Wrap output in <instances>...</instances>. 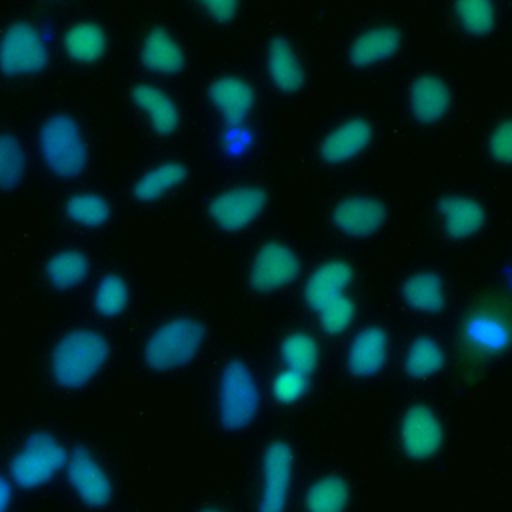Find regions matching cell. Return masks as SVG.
I'll return each mask as SVG.
<instances>
[{
	"instance_id": "cell-5",
	"label": "cell",
	"mask_w": 512,
	"mask_h": 512,
	"mask_svg": "<svg viewBox=\"0 0 512 512\" xmlns=\"http://www.w3.org/2000/svg\"><path fill=\"white\" fill-rule=\"evenodd\" d=\"M66 462L60 442L48 432H34L22 450L12 458L10 472L22 488H36L48 482Z\"/></svg>"
},
{
	"instance_id": "cell-20",
	"label": "cell",
	"mask_w": 512,
	"mask_h": 512,
	"mask_svg": "<svg viewBox=\"0 0 512 512\" xmlns=\"http://www.w3.org/2000/svg\"><path fill=\"white\" fill-rule=\"evenodd\" d=\"M440 214L446 232L458 240L476 234L484 224L482 204L468 196H444L440 200Z\"/></svg>"
},
{
	"instance_id": "cell-19",
	"label": "cell",
	"mask_w": 512,
	"mask_h": 512,
	"mask_svg": "<svg viewBox=\"0 0 512 512\" xmlns=\"http://www.w3.org/2000/svg\"><path fill=\"white\" fill-rule=\"evenodd\" d=\"M402 44V32L396 26H376L362 32L350 44L348 58L356 66H370L390 58Z\"/></svg>"
},
{
	"instance_id": "cell-1",
	"label": "cell",
	"mask_w": 512,
	"mask_h": 512,
	"mask_svg": "<svg viewBox=\"0 0 512 512\" xmlns=\"http://www.w3.org/2000/svg\"><path fill=\"white\" fill-rule=\"evenodd\" d=\"M108 342L94 330H72L52 352V374L60 386H84L106 362Z\"/></svg>"
},
{
	"instance_id": "cell-37",
	"label": "cell",
	"mask_w": 512,
	"mask_h": 512,
	"mask_svg": "<svg viewBox=\"0 0 512 512\" xmlns=\"http://www.w3.org/2000/svg\"><path fill=\"white\" fill-rule=\"evenodd\" d=\"M490 150L492 154L500 160V162H508L510 160V122H502L492 138H490Z\"/></svg>"
},
{
	"instance_id": "cell-31",
	"label": "cell",
	"mask_w": 512,
	"mask_h": 512,
	"mask_svg": "<svg viewBox=\"0 0 512 512\" xmlns=\"http://www.w3.org/2000/svg\"><path fill=\"white\" fill-rule=\"evenodd\" d=\"M66 214L82 226H102L110 218V206L98 194H76L66 202Z\"/></svg>"
},
{
	"instance_id": "cell-12",
	"label": "cell",
	"mask_w": 512,
	"mask_h": 512,
	"mask_svg": "<svg viewBox=\"0 0 512 512\" xmlns=\"http://www.w3.org/2000/svg\"><path fill=\"white\" fill-rule=\"evenodd\" d=\"M462 338L476 352L498 354L506 350L510 340L508 320L494 308H476L462 324Z\"/></svg>"
},
{
	"instance_id": "cell-21",
	"label": "cell",
	"mask_w": 512,
	"mask_h": 512,
	"mask_svg": "<svg viewBox=\"0 0 512 512\" xmlns=\"http://www.w3.org/2000/svg\"><path fill=\"white\" fill-rule=\"evenodd\" d=\"M142 64L154 72L172 74L184 66V52L174 36L164 28H154L140 50Z\"/></svg>"
},
{
	"instance_id": "cell-8",
	"label": "cell",
	"mask_w": 512,
	"mask_h": 512,
	"mask_svg": "<svg viewBox=\"0 0 512 512\" xmlns=\"http://www.w3.org/2000/svg\"><path fill=\"white\" fill-rule=\"evenodd\" d=\"M266 206V192L256 186H238L214 196L208 204L212 220L224 230L248 226Z\"/></svg>"
},
{
	"instance_id": "cell-33",
	"label": "cell",
	"mask_w": 512,
	"mask_h": 512,
	"mask_svg": "<svg viewBox=\"0 0 512 512\" xmlns=\"http://www.w3.org/2000/svg\"><path fill=\"white\" fill-rule=\"evenodd\" d=\"M128 304V286L116 274H106L94 294V306L102 316H116Z\"/></svg>"
},
{
	"instance_id": "cell-28",
	"label": "cell",
	"mask_w": 512,
	"mask_h": 512,
	"mask_svg": "<svg viewBox=\"0 0 512 512\" xmlns=\"http://www.w3.org/2000/svg\"><path fill=\"white\" fill-rule=\"evenodd\" d=\"M88 274V260L78 250H64L52 256L46 264V276L56 288H70L84 280Z\"/></svg>"
},
{
	"instance_id": "cell-11",
	"label": "cell",
	"mask_w": 512,
	"mask_h": 512,
	"mask_svg": "<svg viewBox=\"0 0 512 512\" xmlns=\"http://www.w3.org/2000/svg\"><path fill=\"white\" fill-rule=\"evenodd\" d=\"M400 440L404 450L416 460L436 454L442 444V426L436 414L424 404L412 406L402 418Z\"/></svg>"
},
{
	"instance_id": "cell-34",
	"label": "cell",
	"mask_w": 512,
	"mask_h": 512,
	"mask_svg": "<svg viewBox=\"0 0 512 512\" xmlns=\"http://www.w3.org/2000/svg\"><path fill=\"white\" fill-rule=\"evenodd\" d=\"M462 28L470 34H488L494 26V6L486 0H466L454 4Z\"/></svg>"
},
{
	"instance_id": "cell-23",
	"label": "cell",
	"mask_w": 512,
	"mask_h": 512,
	"mask_svg": "<svg viewBox=\"0 0 512 512\" xmlns=\"http://www.w3.org/2000/svg\"><path fill=\"white\" fill-rule=\"evenodd\" d=\"M268 74L282 92H296L304 84V70L286 38H274L270 42Z\"/></svg>"
},
{
	"instance_id": "cell-26",
	"label": "cell",
	"mask_w": 512,
	"mask_h": 512,
	"mask_svg": "<svg viewBox=\"0 0 512 512\" xmlns=\"http://www.w3.org/2000/svg\"><path fill=\"white\" fill-rule=\"evenodd\" d=\"M66 52L76 62H94L104 54L106 36L100 26L92 22H80L66 32Z\"/></svg>"
},
{
	"instance_id": "cell-15",
	"label": "cell",
	"mask_w": 512,
	"mask_h": 512,
	"mask_svg": "<svg viewBox=\"0 0 512 512\" xmlns=\"http://www.w3.org/2000/svg\"><path fill=\"white\" fill-rule=\"evenodd\" d=\"M208 96L230 126L240 124L254 104L252 86L238 76H224L214 80L208 88Z\"/></svg>"
},
{
	"instance_id": "cell-6",
	"label": "cell",
	"mask_w": 512,
	"mask_h": 512,
	"mask_svg": "<svg viewBox=\"0 0 512 512\" xmlns=\"http://www.w3.org/2000/svg\"><path fill=\"white\" fill-rule=\"evenodd\" d=\"M48 50L40 34L24 24H12L0 40V68L6 74H30L44 68Z\"/></svg>"
},
{
	"instance_id": "cell-16",
	"label": "cell",
	"mask_w": 512,
	"mask_h": 512,
	"mask_svg": "<svg viewBox=\"0 0 512 512\" xmlns=\"http://www.w3.org/2000/svg\"><path fill=\"white\" fill-rule=\"evenodd\" d=\"M372 140V124L364 118H352L328 132L322 140L320 154L326 162H344L356 156Z\"/></svg>"
},
{
	"instance_id": "cell-24",
	"label": "cell",
	"mask_w": 512,
	"mask_h": 512,
	"mask_svg": "<svg viewBox=\"0 0 512 512\" xmlns=\"http://www.w3.org/2000/svg\"><path fill=\"white\" fill-rule=\"evenodd\" d=\"M402 298L420 312H438L444 308L442 280L432 272H416L404 280Z\"/></svg>"
},
{
	"instance_id": "cell-3",
	"label": "cell",
	"mask_w": 512,
	"mask_h": 512,
	"mask_svg": "<svg viewBox=\"0 0 512 512\" xmlns=\"http://www.w3.org/2000/svg\"><path fill=\"white\" fill-rule=\"evenodd\" d=\"M40 148L50 170L64 178L78 176L88 160L82 132L66 114H56L44 122L40 130Z\"/></svg>"
},
{
	"instance_id": "cell-4",
	"label": "cell",
	"mask_w": 512,
	"mask_h": 512,
	"mask_svg": "<svg viewBox=\"0 0 512 512\" xmlns=\"http://www.w3.org/2000/svg\"><path fill=\"white\" fill-rule=\"evenodd\" d=\"M258 404L260 396L252 372L244 362L230 360L222 370L218 388L220 424L226 430L246 428L254 420Z\"/></svg>"
},
{
	"instance_id": "cell-32",
	"label": "cell",
	"mask_w": 512,
	"mask_h": 512,
	"mask_svg": "<svg viewBox=\"0 0 512 512\" xmlns=\"http://www.w3.org/2000/svg\"><path fill=\"white\" fill-rule=\"evenodd\" d=\"M26 168V156L20 142L8 134H0V188L16 186Z\"/></svg>"
},
{
	"instance_id": "cell-40",
	"label": "cell",
	"mask_w": 512,
	"mask_h": 512,
	"mask_svg": "<svg viewBox=\"0 0 512 512\" xmlns=\"http://www.w3.org/2000/svg\"><path fill=\"white\" fill-rule=\"evenodd\" d=\"M204 512H218V510H204Z\"/></svg>"
},
{
	"instance_id": "cell-13",
	"label": "cell",
	"mask_w": 512,
	"mask_h": 512,
	"mask_svg": "<svg viewBox=\"0 0 512 512\" xmlns=\"http://www.w3.org/2000/svg\"><path fill=\"white\" fill-rule=\"evenodd\" d=\"M386 220V206L368 196H354L342 200L334 212L332 222L338 230L350 236H368L376 232Z\"/></svg>"
},
{
	"instance_id": "cell-2",
	"label": "cell",
	"mask_w": 512,
	"mask_h": 512,
	"mask_svg": "<svg viewBox=\"0 0 512 512\" xmlns=\"http://www.w3.org/2000/svg\"><path fill=\"white\" fill-rule=\"evenodd\" d=\"M204 340V326L194 318H172L162 324L144 348V360L154 370H174L188 364Z\"/></svg>"
},
{
	"instance_id": "cell-27",
	"label": "cell",
	"mask_w": 512,
	"mask_h": 512,
	"mask_svg": "<svg viewBox=\"0 0 512 512\" xmlns=\"http://www.w3.org/2000/svg\"><path fill=\"white\" fill-rule=\"evenodd\" d=\"M184 178H186V166L180 162H168V164L156 166L136 180L134 196L144 202L154 200L164 192H168L170 188L178 186Z\"/></svg>"
},
{
	"instance_id": "cell-36",
	"label": "cell",
	"mask_w": 512,
	"mask_h": 512,
	"mask_svg": "<svg viewBox=\"0 0 512 512\" xmlns=\"http://www.w3.org/2000/svg\"><path fill=\"white\" fill-rule=\"evenodd\" d=\"M308 388V378L300 372L294 370H282L274 382H272V392L280 402H294L298 400Z\"/></svg>"
},
{
	"instance_id": "cell-39",
	"label": "cell",
	"mask_w": 512,
	"mask_h": 512,
	"mask_svg": "<svg viewBox=\"0 0 512 512\" xmlns=\"http://www.w3.org/2000/svg\"><path fill=\"white\" fill-rule=\"evenodd\" d=\"M10 500H12V488H10L8 480L0 476V512L8 510Z\"/></svg>"
},
{
	"instance_id": "cell-7",
	"label": "cell",
	"mask_w": 512,
	"mask_h": 512,
	"mask_svg": "<svg viewBox=\"0 0 512 512\" xmlns=\"http://www.w3.org/2000/svg\"><path fill=\"white\" fill-rule=\"evenodd\" d=\"M300 272L298 256L282 242H266L256 252L250 266V286L270 292L290 284Z\"/></svg>"
},
{
	"instance_id": "cell-25",
	"label": "cell",
	"mask_w": 512,
	"mask_h": 512,
	"mask_svg": "<svg viewBox=\"0 0 512 512\" xmlns=\"http://www.w3.org/2000/svg\"><path fill=\"white\" fill-rule=\"evenodd\" d=\"M350 500V488L340 476H326L314 482L306 494L308 512H344Z\"/></svg>"
},
{
	"instance_id": "cell-35",
	"label": "cell",
	"mask_w": 512,
	"mask_h": 512,
	"mask_svg": "<svg viewBox=\"0 0 512 512\" xmlns=\"http://www.w3.org/2000/svg\"><path fill=\"white\" fill-rule=\"evenodd\" d=\"M318 316H320V324L326 332L338 334L350 324V320L354 316V302L346 294H342L336 300H332L330 304H326L322 310H318Z\"/></svg>"
},
{
	"instance_id": "cell-17",
	"label": "cell",
	"mask_w": 512,
	"mask_h": 512,
	"mask_svg": "<svg viewBox=\"0 0 512 512\" xmlns=\"http://www.w3.org/2000/svg\"><path fill=\"white\" fill-rule=\"evenodd\" d=\"M450 88L438 76H418L410 86V108L420 122H436L450 108Z\"/></svg>"
},
{
	"instance_id": "cell-38",
	"label": "cell",
	"mask_w": 512,
	"mask_h": 512,
	"mask_svg": "<svg viewBox=\"0 0 512 512\" xmlns=\"http://www.w3.org/2000/svg\"><path fill=\"white\" fill-rule=\"evenodd\" d=\"M202 8L206 12H210L216 20H230L236 10H238V2L232 0H212V2H204Z\"/></svg>"
},
{
	"instance_id": "cell-18",
	"label": "cell",
	"mask_w": 512,
	"mask_h": 512,
	"mask_svg": "<svg viewBox=\"0 0 512 512\" xmlns=\"http://www.w3.org/2000/svg\"><path fill=\"white\" fill-rule=\"evenodd\" d=\"M388 354L386 332L378 326H368L356 334L348 350V368L356 376L376 374Z\"/></svg>"
},
{
	"instance_id": "cell-9",
	"label": "cell",
	"mask_w": 512,
	"mask_h": 512,
	"mask_svg": "<svg viewBox=\"0 0 512 512\" xmlns=\"http://www.w3.org/2000/svg\"><path fill=\"white\" fill-rule=\"evenodd\" d=\"M264 488L260 498V512H282L288 500L290 478H292V452L282 440L272 442L262 460Z\"/></svg>"
},
{
	"instance_id": "cell-30",
	"label": "cell",
	"mask_w": 512,
	"mask_h": 512,
	"mask_svg": "<svg viewBox=\"0 0 512 512\" xmlns=\"http://www.w3.org/2000/svg\"><path fill=\"white\" fill-rule=\"evenodd\" d=\"M442 364H444V352L438 346V342L428 336L416 338L410 344L404 360L408 374L414 378H428L436 374L442 368Z\"/></svg>"
},
{
	"instance_id": "cell-22",
	"label": "cell",
	"mask_w": 512,
	"mask_h": 512,
	"mask_svg": "<svg viewBox=\"0 0 512 512\" xmlns=\"http://www.w3.org/2000/svg\"><path fill=\"white\" fill-rule=\"evenodd\" d=\"M134 104L144 110L158 134H172L178 128L180 114L176 104L158 88L150 84H136L132 88Z\"/></svg>"
},
{
	"instance_id": "cell-14",
	"label": "cell",
	"mask_w": 512,
	"mask_h": 512,
	"mask_svg": "<svg viewBox=\"0 0 512 512\" xmlns=\"http://www.w3.org/2000/svg\"><path fill=\"white\" fill-rule=\"evenodd\" d=\"M352 278L350 264L342 260H328L318 266L304 288V300L312 310H322L326 304L344 294L346 284Z\"/></svg>"
},
{
	"instance_id": "cell-29",
	"label": "cell",
	"mask_w": 512,
	"mask_h": 512,
	"mask_svg": "<svg viewBox=\"0 0 512 512\" xmlns=\"http://www.w3.org/2000/svg\"><path fill=\"white\" fill-rule=\"evenodd\" d=\"M280 354L288 370L308 374L318 364V346L314 338L306 332H292L282 340Z\"/></svg>"
},
{
	"instance_id": "cell-10",
	"label": "cell",
	"mask_w": 512,
	"mask_h": 512,
	"mask_svg": "<svg viewBox=\"0 0 512 512\" xmlns=\"http://www.w3.org/2000/svg\"><path fill=\"white\" fill-rule=\"evenodd\" d=\"M68 480L88 506H104L112 498L106 472L84 446H76L68 458Z\"/></svg>"
}]
</instances>
